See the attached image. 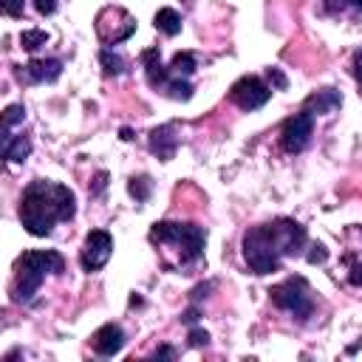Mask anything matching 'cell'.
Segmentation results:
<instances>
[{
  "label": "cell",
  "instance_id": "1",
  "mask_svg": "<svg viewBox=\"0 0 362 362\" xmlns=\"http://www.w3.org/2000/svg\"><path fill=\"white\" fill-rule=\"evenodd\" d=\"M308 235L305 226L297 223L294 218H274L257 226H249L243 232L240 249L243 260L255 274H272L280 269L286 257H294L305 249Z\"/></svg>",
  "mask_w": 362,
  "mask_h": 362
},
{
  "label": "cell",
  "instance_id": "2",
  "mask_svg": "<svg viewBox=\"0 0 362 362\" xmlns=\"http://www.w3.org/2000/svg\"><path fill=\"white\" fill-rule=\"evenodd\" d=\"M76 215V195L71 187L51 181V178H34L20 198V223L28 235L45 238L54 232L57 223H65Z\"/></svg>",
  "mask_w": 362,
  "mask_h": 362
},
{
  "label": "cell",
  "instance_id": "3",
  "mask_svg": "<svg viewBox=\"0 0 362 362\" xmlns=\"http://www.w3.org/2000/svg\"><path fill=\"white\" fill-rule=\"evenodd\" d=\"M150 243L167 269H187L204 257L206 229L192 221H158L150 226Z\"/></svg>",
  "mask_w": 362,
  "mask_h": 362
},
{
  "label": "cell",
  "instance_id": "4",
  "mask_svg": "<svg viewBox=\"0 0 362 362\" xmlns=\"http://www.w3.org/2000/svg\"><path fill=\"white\" fill-rule=\"evenodd\" d=\"M65 272V260L59 252L54 249H31V252H23L14 263V286H11V294H14V303L20 305H31L42 280L48 274H62Z\"/></svg>",
  "mask_w": 362,
  "mask_h": 362
},
{
  "label": "cell",
  "instance_id": "5",
  "mask_svg": "<svg viewBox=\"0 0 362 362\" xmlns=\"http://www.w3.org/2000/svg\"><path fill=\"white\" fill-rule=\"evenodd\" d=\"M141 65H144V76H147V85L156 90V93H164L170 99H178V102H187L192 96V85L189 79H181L170 71V65L161 62V51L158 48H144L141 51Z\"/></svg>",
  "mask_w": 362,
  "mask_h": 362
},
{
  "label": "cell",
  "instance_id": "6",
  "mask_svg": "<svg viewBox=\"0 0 362 362\" xmlns=\"http://www.w3.org/2000/svg\"><path fill=\"white\" fill-rule=\"evenodd\" d=\"M269 297L280 311H288L297 320H308L314 311V297H311V288L303 277H288V280L272 286Z\"/></svg>",
  "mask_w": 362,
  "mask_h": 362
},
{
  "label": "cell",
  "instance_id": "7",
  "mask_svg": "<svg viewBox=\"0 0 362 362\" xmlns=\"http://www.w3.org/2000/svg\"><path fill=\"white\" fill-rule=\"evenodd\" d=\"M272 85H266L260 76H255V74H246V76H240L232 88H229V102L232 105H238L240 110H257V107H263L269 99H272Z\"/></svg>",
  "mask_w": 362,
  "mask_h": 362
},
{
  "label": "cell",
  "instance_id": "8",
  "mask_svg": "<svg viewBox=\"0 0 362 362\" xmlns=\"http://www.w3.org/2000/svg\"><path fill=\"white\" fill-rule=\"evenodd\" d=\"M311 136H314V116L303 107L300 113L288 116L280 127V147L286 153H303L308 144H311Z\"/></svg>",
  "mask_w": 362,
  "mask_h": 362
},
{
  "label": "cell",
  "instance_id": "9",
  "mask_svg": "<svg viewBox=\"0 0 362 362\" xmlns=\"http://www.w3.org/2000/svg\"><path fill=\"white\" fill-rule=\"evenodd\" d=\"M110 255H113V238H110V232L93 229V232H88V238H85V243L79 249V263L90 274V272H99L110 260Z\"/></svg>",
  "mask_w": 362,
  "mask_h": 362
},
{
  "label": "cell",
  "instance_id": "10",
  "mask_svg": "<svg viewBox=\"0 0 362 362\" xmlns=\"http://www.w3.org/2000/svg\"><path fill=\"white\" fill-rule=\"evenodd\" d=\"M62 74V59L48 57V59H31L25 65H17V79L23 85H40V82H57Z\"/></svg>",
  "mask_w": 362,
  "mask_h": 362
},
{
  "label": "cell",
  "instance_id": "11",
  "mask_svg": "<svg viewBox=\"0 0 362 362\" xmlns=\"http://www.w3.org/2000/svg\"><path fill=\"white\" fill-rule=\"evenodd\" d=\"M90 345H93V351L102 354V356H113V354H119V351L124 348V331H122V325H116V322H105L102 328L93 331Z\"/></svg>",
  "mask_w": 362,
  "mask_h": 362
},
{
  "label": "cell",
  "instance_id": "12",
  "mask_svg": "<svg viewBox=\"0 0 362 362\" xmlns=\"http://www.w3.org/2000/svg\"><path fill=\"white\" fill-rule=\"evenodd\" d=\"M147 144H150V153H153V156H158L161 161H170V158L175 156V150H178V136H175V127H173V124L153 127V130H150Z\"/></svg>",
  "mask_w": 362,
  "mask_h": 362
},
{
  "label": "cell",
  "instance_id": "13",
  "mask_svg": "<svg viewBox=\"0 0 362 362\" xmlns=\"http://www.w3.org/2000/svg\"><path fill=\"white\" fill-rule=\"evenodd\" d=\"M339 105H342V93H339L337 88H320L317 93H311V96L305 99L303 107L317 119V116H325V113L339 110Z\"/></svg>",
  "mask_w": 362,
  "mask_h": 362
},
{
  "label": "cell",
  "instance_id": "14",
  "mask_svg": "<svg viewBox=\"0 0 362 362\" xmlns=\"http://www.w3.org/2000/svg\"><path fill=\"white\" fill-rule=\"evenodd\" d=\"M31 153V139L23 133H3V158L11 164H23Z\"/></svg>",
  "mask_w": 362,
  "mask_h": 362
},
{
  "label": "cell",
  "instance_id": "15",
  "mask_svg": "<svg viewBox=\"0 0 362 362\" xmlns=\"http://www.w3.org/2000/svg\"><path fill=\"white\" fill-rule=\"evenodd\" d=\"M156 28L164 34V37H175L181 31V14L175 8H158L156 11Z\"/></svg>",
  "mask_w": 362,
  "mask_h": 362
},
{
  "label": "cell",
  "instance_id": "16",
  "mask_svg": "<svg viewBox=\"0 0 362 362\" xmlns=\"http://www.w3.org/2000/svg\"><path fill=\"white\" fill-rule=\"evenodd\" d=\"M170 71L181 79H189L195 74V54L192 51H178L173 59H170Z\"/></svg>",
  "mask_w": 362,
  "mask_h": 362
},
{
  "label": "cell",
  "instance_id": "17",
  "mask_svg": "<svg viewBox=\"0 0 362 362\" xmlns=\"http://www.w3.org/2000/svg\"><path fill=\"white\" fill-rule=\"evenodd\" d=\"M99 59H102V68H105V74H107V76H119V74L124 71V59H122L116 51H110V45H107V48H102Z\"/></svg>",
  "mask_w": 362,
  "mask_h": 362
},
{
  "label": "cell",
  "instance_id": "18",
  "mask_svg": "<svg viewBox=\"0 0 362 362\" xmlns=\"http://www.w3.org/2000/svg\"><path fill=\"white\" fill-rule=\"evenodd\" d=\"M45 42H48V34H45L42 28H28V31L20 34V45H23L25 51H37V48L45 45Z\"/></svg>",
  "mask_w": 362,
  "mask_h": 362
},
{
  "label": "cell",
  "instance_id": "19",
  "mask_svg": "<svg viewBox=\"0 0 362 362\" xmlns=\"http://www.w3.org/2000/svg\"><path fill=\"white\" fill-rule=\"evenodd\" d=\"M150 189H153V181H150L147 175H139V178H133V181L127 184V192H130L136 201H147Z\"/></svg>",
  "mask_w": 362,
  "mask_h": 362
},
{
  "label": "cell",
  "instance_id": "20",
  "mask_svg": "<svg viewBox=\"0 0 362 362\" xmlns=\"http://www.w3.org/2000/svg\"><path fill=\"white\" fill-rule=\"evenodd\" d=\"M23 119H25V107L23 105H8L6 113H3V133H11V127Z\"/></svg>",
  "mask_w": 362,
  "mask_h": 362
},
{
  "label": "cell",
  "instance_id": "21",
  "mask_svg": "<svg viewBox=\"0 0 362 362\" xmlns=\"http://www.w3.org/2000/svg\"><path fill=\"white\" fill-rule=\"evenodd\" d=\"M3 11H6L8 17H23L25 6H23V0H3Z\"/></svg>",
  "mask_w": 362,
  "mask_h": 362
},
{
  "label": "cell",
  "instance_id": "22",
  "mask_svg": "<svg viewBox=\"0 0 362 362\" xmlns=\"http://www.w3.org/2000/svg\"><path fill=\"white\" fill-rule=\"evenodd\" d=\"M322 8H325L328 14H342V11H348L351 6H348V0H322Z\"/></svg>",
  "mask_w": 362,
  "mask_h": 362
},
{
  "label": "cell",
  "instance_id": "23",
  "mask_svg": "<svg viewBox=\"0 0 362 362\" xmlns=\"http://www.w3.org/2000/svg\"><path fill=\"white\" fill-rule=\"evenodd\" d=\"M189 345H195V348L209 345V334H206V331H201V328H192V331H189Z\"/></svg>",
  "mask_w": 362,
  "mask_h": 362
},
{
  "label": "cell",
  "instance_id": "24",
  "mask_svg": "<svg viewBox=\"0 0 362 362\" xmlns=\"http://www.w3.org/2000/svg\"><path fill=\"white\" fill-rule=\"evenodd\" d=\"M311 249H314V252H308V263H322V260L328 257V252H325L322 243H314Z\"/></svg>",
  "mask_w": 362,
  "mask_h": 362
},
{
  "label": "cell",
  "instance_id": "25",
  "mask_svg": "<svg viewBox=\"0 0 362 362\" xmlns=\"http://www.w3.org/2000/svg\"><path fill=\"white\" fill-rule=\"evenodd\" d=\"M34 6H37V11H40L42 17H48V14L57 11V0H34Z\"/></svg>",
  "mask_w": 362,
  "mask_h": 362
},
{
  "label": "cell",
  "instance_id": "26",
  "mask_svg": "<svg viewBox=\"0 0 362 362\" xmlns=\"http://www.w3.org/2000/svg\"><path fill=\"white\" fill-rule=\"evenodd\" d=\"M351 65H354V79H356L359 88H362V48L354 54V62H351Z\"/></svg>",
  "mask_w": 362,
  "mask_h": 362
},
{
  "label": "cell",
  "instance_id": "27",
  "mask_svg": "<svg viewBox=\"0 0 362 362\" xmlns=\"http://www.w3.org/2000/svg\"><path fill=\"white\" fill-rule=\"evenodd\" d=\"M269 82H272V88H286V76H283L277 68L269 71Z\"/></svg>",
  "mask_w": 362,
  "mask_h": 362
},
{
  "label": "cell",
  "instance_id": "28",
  "mask_svg": "<svg viewBox=\"0 0 362 362\" xmlns=\"http://www.w3.org/2000/svg\"><path fill=\"white\" fill-rule=\"evenodd\" d=\"M348 280H351L354 286H359V288H362V263H354V266H351V274H348Z\"/></svg>",
  "mask_w": 362,
  "mask_h": 362
},
{
  "label": "cell",
  "instance_id": "29",
  "mask_svg": "<svg viewBox=\"0 0 362 362\" xmlns=\"http://www.w3.org/2000/svg\"><path fill=\"white\" fill-rule=\"evenodd\" d=\"M181 320H184V322H195V320H198V311H195V308H189V311H187Z\"/></svg>",
  "mask_w": 362,
  "mask_h": 362
},
{
  "label": "cell",
  "instance_id": "30",
  "mask_svg": "<svg viewBox=\"0 0 362 362\" xmlns=\"http://www.w3.org/2000/svg\"><path fill=\"white\" fill-rule=\"evenodd\" d=\"M158 356H175V351H173V348H158V351H156V359H158Z\"/></svg>",
  "mask_w": 362,
  "mask_h": 362
},
{
  "label": "cell",
  "instance_id": "31",
  "mask_svg": "<svg viewBox=\"0 0 362 362\" xmlns=\"http://www.w3.org/2000/svg\"><path fill=\"white\" fill-rule=\"evenodd\" d=\"M348 6H351V11H362V0H348Z\"/></svg>",
  "mask_w": 362,
  "mask_h": 362
}]
</instances>
